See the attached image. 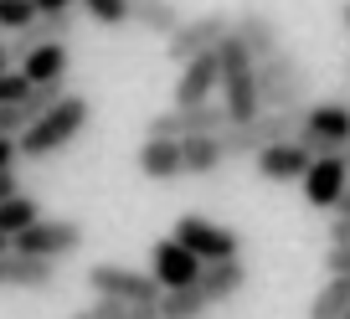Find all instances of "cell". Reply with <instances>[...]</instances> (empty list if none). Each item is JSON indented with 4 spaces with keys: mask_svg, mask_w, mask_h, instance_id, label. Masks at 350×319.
Wrapping results in <instances>:
<instances>
[{
    "mask_svg": "<svg viewBox=\"0 0 350 319\" xmlns=\"http://www.w3.org/2000/svg\"><path fill=\"white\" fill-rule=\"evenodd\" d=\"M88 119H93V109H88L83 93H62L42 119H31V129H21V139H16L21 144V160H46V154L67 150L88 129Z\"/></svg>",
    "mask_w": 350,
    "mask_h": 319,
    "instance_id": "obj_1",
    "label": "cell"
},
{
    "mask_svg": "<svg viewBox=\"0 0 350 319\" xmlns=\"http://www.w3.org/2000/svg\"><path fill=\"white\" fill-rule=\"evenodd\" d=\"M36 11L42 16H67V11H77V0H36Z\"/></svg>",
    "mask_w": 350,
    "mask_h": 319,
    "instance_id": "obj_31",
    "label": "cell"
},
{
    "mask_svg": "<svg viewBox=\"0 0 350 319\" xmlns=\"http://www.w3.org/2000/svg\"><path fill=\"white\" fill-rule=\"evenodd\" d=\"M329 242L350 247V217H329Z\"/></svg>",
    "mask_w": 350,
    "mask_h": 319,
    "instance_id": "obj_30",
    "label": "cell"
},
{
    "mask_svg": "<svg viewBox=\"0 0 350 319\" xmlns=\"http://www.w3.org/2000/svg\"><path fill=\"white\" fill-rule=\"evenodd\" d=\"M227 36H232V16H221V11L186 16V21L165 36V57H170V62H191V57H201V52H217Z\"/></svg>",
    "mask_w": 350,
    "mask_h": 319,
    "instance_id": "obj_6",
    "label": "cell"
},
{
    "mask_svg": "<svg viewBox=\"0 0 350 319\" xmlns=\"http://www.w3.org/2000/svg\"><path fill=\"white\" fill-rule=\"evenodd\" d=\"M294 139L304 144L309 154H340V150L350 144V103H345V98H329V103H304Z\"/></svg>",
    "mask_w": 350,
    "mask_h": 319,
    "instance_id": "obj_4",
    "label": "cell"
},
{
    "mask_svg": "<svg viewBox=\"0 0 350 319\" xmlns=\"http://www.w3.org/2000/svg\"><path fill=\"white\" fill-rule=\"evenodd\" d=\"M72 319H93V314H72Z\"/></svg>",
    "mask_w": 350,
    "mask_h": 319,
    "instance_id": "obj_39",
    "label": "cell"
},
{
    "mask_svg": "<svg viewBox=\"0 0 350 319\" xmlns=\"http://www.w3.org/2000/svg\"><path fill=\"white\" fill-rule=\"evenodd\" d=\"M221 83V67H217V52H201L191 62H180V83H175V109H191V103H211Z\"/></svg>",
    "mask_w": 350,
    "mask_h": 319,
    "instance_id": "obj_13",
    "label": "cell"
},
{
    "mask_svg": "<svg viewBox=\"0 0 350 319\" xmlns=\"http://www.w3.org/2000/svg\"><path fill=\"white\" fill-rule=\"evenodd\" d=\"M11 247L26 258H42V263H62V258L83 253V227L67 217H36L26 232L11 237Z\"/></svg>",
    "mask_w": 350,
    "mask_h": 319,
    "instance_id": "obj_5",
    "label": "cell"
},
{
    "mask_svg": "<svg viewBox=\"0 0 350 319\" xmlns=\"http://www.w3.org/2000/svg\"><path fill=\"white\" fill-rule=\"evenodd\" d=\"M26 83H62L67 77V42H42L21 57Z\"/></svg>",
    "mask_w": 350,
    "mask_h": 319,
    "instance_id": "obj_21",
    "label": "cell"
},
{
    "mask_svg": "<svg viewBox=\"0 0 350 319\" xmlns=\"http://www.w3.org/2000/svg\"><path fill=\"white\" fill-rule=\"evenodd\" d=\"M26 93H31V83H26V72H21V67L0 72V103H21Z\"/></svg>",
    "mask_w": 350,
    "mask_h": 319,
    "instance_id": "obj_27",
    "label": "cell"
},
{
    "mask_svg": "<svg viewBox=\"0 0 350 319\" xmlns=\"http://www.w3.org/2000/svg\"><path fill=\"white\" fill-rule=\"evenodd\" d=\"M77 5H83V11L93 16L98 26H124V21H129V11H124V0H77Z\"/></svg>",
    "mask_w": 350,
    "mask_h": 319,
    "instance_id": "obj_26",
    "label": "cell"
},
{
    "mask_svg": "<svg viewBox=\"0 0 350 319\" xmlns=\"http://www.w3.org/2000/svg\"><path fill=\"white\" fill-rule=\"evenodd\" d=\"M88 288L93 294H109V299H129V304H144V299H160V283L139 268H124V263H93L88 268Z\"/></svg>",
    "mask_w": 350,
    "mask_h": 319,
    "instance_id": "obj_8",
    "label": "cell"
},
{
    "mask_svg": "<svg viewBox=\"0 0 350 319\" xmlns=\"http://www.w3.org/2000/svg\"><path fill=\"white\" fill-rule=\"evenodd\" d=\"M217 67H221V109H227V124H247L252 113H262V98H258V62L247 57L242 42H221L217 46Z\"/></svg>",
    "mask_w": 350,
    "mask_h": 319,
    "instance_id": "obj_2",
    "label": "cell"
},
{
    "mask_svg": "<svg viewBox=\"0 0 350 319\" xmlns=\"http://www.w3.org/2000/svg\"><path fill=\"white\" fill-rule=\"evenodd\" d=\"M329 217H350V186H345V196L335 201V211H329Z\"/></svg>",
    "mask_w": 350,
    "mask_h": 319,
    "instance_id": "obj_33",
    "label": "cell"
},
{
    "mask_svg": "<svg viewBox=\"0 0 350 319\" xmlns=\"http://www.w3.org/2000/svg\"><path fill=\"white\" fill-rule=\"evenodd\" d=\"M325 273H329V278H350V247L329 242V253H325Z\"/></svg>",
    "mask_w": 350,
    "mask_h": 319,
    "instance_id": "obj_28",
    "label": "cell"
},
{
    "mask_svg": "<svg viewBox=\"0 0 350 319\" xmlns=\"http://www.w3.org/2000/svg\"><path fill=\"white\" fill-rule=\"evenodd\" d=\"M232 42H242L252 62H262V57H273L284 46V31H278V21L268 11H242V16H232Z\"/></svg>",
    "mask_w": 350,
    "mask_h": 319,
    "instance_id": "obj_14",
    "label": "cell"
},
{
    "mask_svg": "<svg viewBox=\"0 0 350 319\" xmlns=\"http://www.w3.org/2000/svg\"><path fill=\"white\" fill-rule=\"evenodd\" d=\"M345 319H350V314H345Z\"/></svg>",
    "mask_w": 350,
    "mask_h": 319,
    "instance_id": "obj_40",
    "label": "cell"
},
{
    "mask_svg": "<svg viewBox=\"0 0 350 319\" xmlns=\"http://www.w3.org/2000/svg\"><path fill=\"white\" fill-rule=\"evenodd\" d=\"M124 11H129V21L139 26V31H150V36H170L175 26L186 21L175 0H124Z\"/></svg>",
    "mask_w": 350,
    "mask_h": 319,
    "instance_id": "obj_19",
    "label": "cell"
},
{
    "mask_svg": "<svg viewBox=\"0 0 350 319\" xmlns=\"http://www.w3.org/2000/svg\"><path fill=\"white\" fill-rule=\"evenodd\" d=\"M57 263H42V258H26L16 247L0 253V288H52Z\"/></svg>",
    "mask_w": 350,
    "mask_h": 319,
    "instance_id": "obj_16",
    "label": "cell"
},
{
    "mask_svg": "<svg viewBox=\"0 0 350 319\" xmlns=\"http://www.w3.org/2000/svg\"><path fill=\"white\" fill-rule=\"evenodd\" d=\"M227 129V109L217 98L211 103H191V109H170V113H154L150 134H165V139H186V134H221Z\"/></svg>",
    "mask_w": 350,
    "mask_h": 319,
    "instance_id": "obj_9",
    "label": "cell"
},
{
    "mask_svg": "<svg viewBox=\"0 0 350 319\" xmlns=\"http://www.w3.org/2000/svg\"><path fill=\"white\" fill-rule=\"evenodd\" d=\"M0 72H11V57H5V42H0Z\"/></svg>",
    "mask_w": 350,
    "mask_h": 319,
    "instance_id": "obj_34",
    "label": "cell"
},
{
    "mask_svg": "<svg viewBox=\"0 0 350 319\" xmlns=\"http://www.w3.org/2000/svg\"><path fill=\"white\" fill-rule=\"evenodd\" d=\"M16 196V170H0V201Z\"/></svg>",
    "mask_w": 350,
    "mask_h": 319,
    "instance_id": "obj_32",
    "label": "cell"
},
{
    "mask_svg": "<svg viewBox=\"0 0 350 319\" xmlns=\"http://www.w3.org/2000/svg\"><path fill=\"white\" fill-rule=\"evenodd\" d=\"M5 247H11V237H5V232H0V253H5Z\"/></svg>",
    "mask_w": 350,
    "mask_h": 319,
    "instance_id": "obj_36",
    "label": "cell"
},
{
    "mask_svg": "<svg viewBox=\"0 0 350 319\" xmlns=\"http://www.w3.org/2000/svg\"><path fill=\"white\" fill-rule=\"evenodd\" d=\"M350 314V278H325L314 299H309V319H345Z\"/></svg>",
    "mask_w": 350,
    "mask_h": 319,
    "instance_id": "obj_23",
    "label": "cell"
},
{
    "mask_svg": "<svg viewBox=\"0 0 350 319\" xmlns=\"http://www.w3.org/2000/svg\"><path fill=\"white\" fill-rule=\"evenodd\" d=\"M309 160L314 154L304 150L299 139H278V144H262L258 154H252V165H258L262 180H278V186H288V180H304Z\"/></svg>",
    "mask_w": 350,
    "mask_h": 319,
    "instance_id": "obj_12",
    "label": "cell"
},
{
    "mask_svg": "<svg viewBox=\"0 0 350 319\" xmlns=\"http://www.w3.org/2000/svg\"><path fill=\"white\" fill-rule=\"evenodd\" d=\"M67 36H72V11H67V16H36L31 26L11 31V42H5V57H11V62H21L31 46H42V42H67Z\"/></svg>",
    "mask_w": 350,
    "mask_h": 319,
    "instance_id": "obj_17",
    "label": "cell"
},
{
    "mask_svg": "<svg viewBox=\"0 0 350 319\" xmlns=\"http://www.w3.org/2000/svg\"><path fill=\"white\" fill-rule=\"evenodd\" d=\"M201 299L206 304H227L247 288V263L242 258H221V263H201V278H196Z\"/></svg>",
    "mask_w": 350,
    "mask_h": 319,
    "instance_id": "obj_15",
    "label": "cell"
},
{
    "mask_svg": "<svg viewBox=\"0 0 350 319\" xmlns=\"http://www.w3.org/2000/svg\"><path fill=\"white\" fill-rule=\"evenodd\" d=\"M340 21H345V31H350V0H345V5H340Z\"/></svg>",
    "mask_w": 350,
    "mask_h": 319,
    "instance_id": "obj_35",
    "label": "cell"
},
{
    "mask_svg": "<svg viewBox=\"0 0 350 319\" xmlns=\"http://www.w3.org/2000/svg\"><path fill=\"white\" fill-rule=\"evenodd\" d=\"M150 278L160 288H191L201 278V258L186 242H175V237H160L150 247Z\"/></svg>",
    "mask_w": 350,
    "mask_h": 319,
    "instance_id": "obj_10",
    "label": "cell"
},
{
    "mask_svg": "<svg viewBox=\"0 0 350 319\" xmlns=\"http://www.w3.org/2000/svg\"><path fill=\"white\" fill-rule=\"evenodd\" d=\"M299 186H304V201H309V206L335 211V201L345 196V186H350V165L340 160V154H314Z\"/></svg>",
    "mask_w": 350,
    "mask_h": 319,
    "instance_id": "obj_11",
    "label": "cell"
},
{
    "mask_svg": "<svg viewBox=\"0 0 350 319\" xmlns=\"http://www.w3.org/2000/svg\"><path fill=\"white\" fill-rule=\"evenodd\" d=\"M154 304H160V319H201L206 314V299H201V288L191 283V288H160V299H154Z\"/></svg>",
    "mask_w": 350,
    "mask_h": 319,
    "instance_id": "obj_22",
    "label": "cell"
},
{
    "mask_svg": "<svg viewBox=\"0 0 350 319\" xmlns=\"http://www.w3.org/2000/svg\"><path fill=\"white\" fill-rule=\"evenodd\" d=\"M16 160H21V144L11 134H0V170H16Z\"/></svg>",
    "mask_w": 350,
    "mask_h": 319,
    "instance_id": "obj_29",
    "label": "cell"
},
{
    "mask_svg": "<svg viewBox=\"0 0 350 319\" xmlns=\"http://www.w3.org/2000/svg\"><path fill=\"white\" fill-rule=\"evenodd\" d=\"M221 165H227L221 134H186V139H180V170H186V176H217Z\"/></svg>",
    "mask_w": 350,
    "mask_h": 319,
    "instance_id": "obj_18",
    "label": "cell"
},
{
    "mask_svg": "<svg viewBox=\"0 0 350 319\" xmlns=\"http://www.w3.org/2000/svg\"><path fill=\"white\" fill-rule=\"evenodd\" d=\"M340 160H345V165H350V144H345V150H340Z\"/></svg>",
    "mask_w": 350,
    "mask_h": 319,
    "instance_id": "obj_37",
    "label": "cell"
},
{
    "mask_svg": "<svg viewBox=\"0 0 350 319\" xmlns=\"http://www.w3.org/2000/svg\"><path fill=\"white\" fill-rule=\"evenodd\" d=\"M139 170L150 180H175V176H186L180 170V139H165V134H150L139 150Z\"/></svg>",
    "mask_w": 350,
    "mask_h": 319,
    "instance_id": "obj_20",
    "label": "cell"
},
{
    "mask_svg": "<svg viewBox=\"0 0 350 319\" xmlns=\"http://www.w3.org/2000/svg\"><path fill=\"white\" fill-rule=\"evenodd\" d=\"M309 67L299 62L288 46H278L273 57H262L258 62V98L262 109H304L309 103Z\"/></svg>",
    "mask_w": 350,
    "mask_h": 319,
    "instance_id": "obj_3",
    "label": "cell"
},
{
    "mask_svg": "<svg viewBox=\"0 0 350 319\" xmlns=\"http://www.w3.org/2000/svg\"><path fill=\"white\" fill-rule=\"evenodd\" d=\"M175 242H186L191 253L201 258V263H221V258H242V237L232 227H221V221L211 217H180V227H175Z\"/></svg>",
    "mask_w": 350,
    "mask_h": 319,
    "instance_id": "obj_7",
    "label": "cell"
},
{
    "mask_svg": "<svg viewBox=\"0 0 350 319\" xmlns=\"http://www.w3.org/2000/svg\"><path fill=\"white\" fill-rule=\"evenodd\" d=\"M345 83H350V62H345Z\"/></svg>",
    "mask_w": 350,
    "mask_h": 319,
    "instance_id": "obj_38",
    "label": "cell"
},
{
    "mask_svg": "<svg viewBox=\"0 0 350 319\" xmlns=\"http://www.w3.org/2000/svg\"><path fill=\"white\" fill-rule=\"evenodd\" d=\"M36 0H0V31L11 36V31H21V26H31L36 21Z\"/></svg>",
    "mask_w": 350,
    "mask_h": 319,
    "instance_id": "obj_25",
    "label": "cell"
},
{
    "mask_svg": "<svg viewBox=\"0 0 350 319\" xmlns=\"http://www.w3.org/2000/svg\"><path fill=\"white\" fill-rule=\"evenodd\" d=\"M36 217H42V201H36V196H26V191H16V196H5V201H0V232H5V237L26 232Z\"/></svg>",
    "mask_w": 350,
    "mask_h": 319,
    "instance_id": "obj_24",
    "label": "cell"
}]
</instances>
